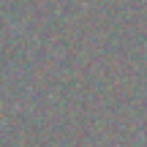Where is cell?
I'll return each instance as SVG.
<instances>
[]
</instances>
